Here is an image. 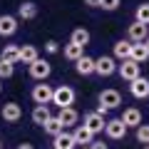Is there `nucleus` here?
Instances as JSON below:
<instances>
[{
  "mask_svg": "<svg viewBox=\"0 0 149 149\" xmlns=\"http://www.w3.org/2000/svg\"><path fill=\"white\" fill-rule=\"evenodd\" d=\"M70 42H72V45H80V47L90 45V30H85V27H74V30H72V37H70Z\"/></svg>",
  "mask_w": 149,
  "mask_h": 149,
  "instance_id": "b1692460",
  "label": "nucleus"
},
{
  "mask_svg": "<svg viewBox=\"0 0 149 149\" xmlns=\"http://www.w3.org/2000/svg\"><path fill=\"white\" fill-rule=\"evenodd\" d=\"M129 60H134L137 65L147 62V60H149V50H147V45H144V42H137V45H134V42H132V52H129Z\"/></svg>",
  "mask_w": 149,
  "mask_h": 149,
  "instance_id": "412c9836",
  "label": "nucleus"
},
{
  "mask_svg": "<svg viewBox=\"0 0 149 149\" xmlns=\"http://www.w3.org/2000/svg\"><path fill=\"white\" fill-rule=\"evenodd\" d=\"M112 52H114V60L124 62V60H129V52H132V42H129V40H117V42H114V47H112Z\"/></svg>",
  "mask_w": 149,
  "mask_h": 149,
  "instance_id": "a211bd4d",
  "label": "nucleus"
},
{
  "mask_svg": "<svg viewBox=\"0 0 149 149\" xmlns=\"http://www.w3.org/2000/svg\"><path fill=\"white\" fill-rule=\"evenodd\" d=\"M30 95H32V102L35 104H50L52 102V87L50 85H35Z\"/></svg>",
  "mask_w": 149,
  "mask_h": 149,
  "instance_id": "1a4fd4ad",
  "label": "nucleus"
},
{
  "mask_svg": "<svg viewBox=\"0 0 149 149\" xmlns=\"http://www.w3.org/2000/svg\"><path fill=\"white\" fill-rule=\"evenodd\" d=\"M134 134H137V142H142V144H149V124H139V127H137V132H134Z\"/></svg>",
  "mask_w": 149,
  "mask_h": 149,
  "instance_id": "cd10ccee",
  "label": "nucleus"
},
{
  "mask_svg": "<svg viewBox=\"0 0 149 149\" xmlns=\"http://www.w3.org/2000/svg\"><path fill=\"white\" fill-rule=\"evenodd\" d=\"M117 72V62H114V57H109V55H102V57L95 60V74H100V77H109V74Z\"/></svg>",
  "mask_w": 149,
  "mask_h": 149,
  "instance_id": "7ed1b4c3",
  "label": "nucleus"
},
{
  "mask_svg": "<svg viewBox=\"0 0 149 149\" xmlns=\"http://www.w3.org/2000/svg\"><path fill=\"white\" fill-rule=\"evenodd\" d=\"M17 149H35L32 144H27V142H22V144H17Z\"/></svg>",
  "mask_w": 149,
  "mask_h": 149,
  "instance_id": "72a5a7b5",
  "label": "nucleus"
},
{
  "mask_svg": "<svg viewBox=\"0 0 149 149\" xmlns=\"http://www.w3.org/2000/svg\"><path fill=\"white\" fill-rule=\"evenodd\" d=\"M57 119H60V124L67 129V127H74V124L80 122V114H77V109H74V107H65V109L57 112Z\"/></svg>",
  "mask_w": 149,
  "mask_h": 149,
  "instance_id": "ddd939ff",
  "label": "nucleus"
},
{
  "mask_svg": "<svg viewBox=\"0 0 149 149\" xmlns=\"http://www.w3.org/2000/svg\"><path fill=\"white\" fill-rule=\"evenodd\" d=\"M134 22H142V25L149 27V3L137 5V10H134Z\"/></svg>",
  "mask_w": 149,
  "mask_h": 149,
  "instance_id": "bb28decb",
  "label": "nucleus"
},
{
  "mask_svg": "<svg viewBox=\"0 0 149 149\" xmlns=\"http://www.w3.org/2000/svg\"><path fill=\"white\" fill-rule=\"evenodd\" d=\"M52 144H55L52 149H74V147H77L74 139H72V132H67V129L60 132L57 137H52Z\"/></svg>",
  "mask_w": 149,
  "mask_h": 149,
  "instance_id": "dca6fc26",
  "label": "nucleus"
},
{
  "mask_svg": "<svg viewBox=\"0 0 149 149\" xmlns=\"http://www.w3.org/2000/svg\"><path fill=\"white\" fill-rule=\"evenodd\" d=\"M85 5H90V8H100V0H85Z\"/></svg>",
  "mask_w": 149,
  "mask_h": 149,
  "instance_id": "473e14b6",
  "label": "nucleus"
},
{
  "mask_svg": "<svg viewBox=\"0 0 149 149\" xmlns=\"http://www.w3.org/2000/svg\"><path fill=\"white\" fill-rule=\"evenodd\" d=\"M149 37V27L147 25H142V22H132V25L127 27V40L129 42H144V40H147Z\"/></svg>",
  "mask_w": 149,
  "mask_h": 149,
  "instance_id": "6e6552de",
  "label": "nucleus"
},
{
  "mask_svg": "<svg viewBox=\"0 0 149 149\" xmlns=\"http://www.w3.org/2000/svg\"><path fill=\"white\" fill-rule=\"evenodd\" d=\"M17 32V17L0 15V37H13Z\"/></svg>",
  "mask_w": 149,
  "mask_h": 149,
  "instance_id": "4468645a",
  "label": "nucleus"
},
{
  "mask_svg": "<svg viewBox=\"0 0 149 149\" xmlns=\"http://www.w3.org/2000/svg\"><path fill=\"white\" fill-rule=\"evenodd\" d=\"M119 119L124 122V127H127V129H129V127L137 129L139 124H142V112H139L137 107H127V109H124V114H122Z\"/></svg>",
  "mask_w": 149,
  "mask_h": 149,
  "instance_id": "2eb2a0df",
  "label": "nucleus"
},
{
  "mask_svg": "<svg viewBox=\"0 0 149 149\" xmlns=\"http://www.w3.org/2000/svg\"><path fill=\"white\" fill-rule=\"evenodd\" d=\"M50 117H52V114H50V104H35V109H32V122L35 124L42 127Z\"/></svg>",
  "mask_w": 149,
  "mask_h": 149,
  "instance_id": "4be33fe9",
  "label": "nucleus"
},
{
  "mask_svg": "<svg viewBox=\"0 0 149 149\" xmlns=\"http://www.w3.org/2000/svg\"><path fill=\"white\" fill-rule=\"evenodd\" d=\"M144 149H149V147H144Z\"/></svg>",
  "mask_w": 149,
  "mask_h": 149,
  "instance_id": "4c0bfd02",
  "label": "nucleus"
},
{
  "mask_svg": "<svg viewBox=\"0 0 149 149\" xmlns=\"http://www.w3.org/2000/svg\"><path fill=\"white\" fill-rule=\"evenodd\" d=\"M17 17H20V20H35L37 17V5L32 0L20 3V5H17Z\"/></svg>",
  "mask_w": 149,
  "mask_h": 149,
  "instance_id": "f3484780",
  "label": "nucleus"
},
{
  "mask_svg": "<svg viewBox=\"0 0 149 149\" xmlns=\"http://www.w3.org/2000/svg\"><path fill=\"white\" fill-rule=\"evenodd\" d=\"M117 72H119L122 80L132 82V80H137V77H142V65H137L134 60H124L122 65H117Z\"/></svg>",
  "mask_w": 149,
  "mask_h": 149,
  "instance_id": "f03ea898",
  "label": "nucleus"
},
{
  "mask_svg": "<svg viewBox=\"0 0 149 149\" xmlns=\"http://www.w3.org/2000/svg\"><path fill=\"white\" fill-rule=\"evenodd\" d=\"M50 72H52V67H50V62H47V60H42V57H37L35 62L30 65V77H32V80L45 82L50 77Z\"/></svg>",
  "mask_w": 149,
  "mask_h": 149,
  "instance_id": "423d86ee",
  "label": "nucleus"
},
{
  "mask_svg": "<svg viewBox=\"0 0 149 149\" xmlns=\"http://www.w3.org/2000/svg\"><path fill=\"white\" fill-rule=\"evenodd\" d=\"M0 117L5 119L8 124H15V122H20V117H22V107L17 104V102H5L3 109H0Z\"/></svg>",
  "mask_w": 149,
  "mask_h": 149,
  "instance_id": "0eeeda50",
  "label": "nucleus"
},
{
  "mask_svg": "<svg viewBox=\"0 0 149 149\" xmlns=\"http://www.w3.org/2000/svg\"><path fill=\"white\" fill-rule=\"evenodd\" d=\"M74 90L70 85H60L52 90V104H57L60 109H65V107H72L74 104Z\"/></svg>",
  "mask_w": 149,
  "mask_h": 149,
  "instance_id": "f257e3e1",
  "label": "nucleus"
},
{
  "mask_svg": "<svg viewBox=\"0 0 149 149\" xmlns=\"http://www.w3.org/2000/svg\"><path fill=\"white\" fill-rule=\"evenodd\" d=\"M80 149H90V147H80Z\"/></svg>",
  "mask_w": 149,
  "mask_h": 149,
  "instance_id": "e433bc0d",
  "label": "nucleus"
},
{
  "mask_svg": "<svg viewBox=\"0 0 149 149\" xmlns=\"http://www.w3.org/2000/svg\"><path fill=\"white\" fill-rule=\"evenodd\" d=\"M119 5H122V0H100V8H102V10H107V13L119 10Z\"/></svg>",
  "mask_w": 149,
  "mask_h": 149,
  "instance_id": "c756f323",
  "label": "nucleus"
},
{
  "mask_svg": "<svg viewBox=\"0 0 149 149\" xmlns=\"http://www.w3.org/2000/svg\"><path fill=\"white\" fill-rule=\"evenodd\" d=\"M45 50H47L50 55H55V52H60V42H55V40H47V42H45Z\"/></svg>",
  "mask_w": 149,
  "mask_h": 149,
  "instance_id": "7c9ffc66",
  "label": "nucleus"
},
{
  "mask_svg": "<svg viewBox=\"0 0 149 149\" xmlns=\"http://www.w3.org/2000/svg\"><path fill=\"white\" fill-rule=\"evenodd\" d=\"M90 149H109V147H107L104 142H92V144H90Z\"/></svg>",
  "mask_w": 149,
  "mask_h": 149,
  "instance_id": "2f4dec72",
  "label": "nucleus"
},
{
  "mask_svg": "<svg viewBox=\"0 0 149 149\" xmlns=\"http://www.w3.org/2000/svg\"><path fill=\"white\" fill-rule=\"evenodd\" d=\"M104 134L109 139H114V142H117V139H124L127 137V127H124V122L122 119H107L104 122Z\"/></svg>",
  "mask_w": 149,
  "mask_h": 149,
  "instance_id": "20e7f679",
  "label": "nucleus"
},
{
  "mask_svg": "<svg viewBox=\"0 0 149 149\" xmlns=\"http://www.w3.org/2000/svg\"><path fill=\"white\" fill-rule=\"evenodd\" d=\"M119 104H122V95H119V90H102L100 92V107H104L107 112L117 109Z\"/></svg>",
  "mask_w": 149,
  "mask_h": 149,
  "instance_id": "39448f33",
  "label": "nucleus"
},
{
  "mask_svg": "<svg viewBox=\"0 0 149 149\" xmlns=\"http://www.w3.org/2000/svg\"><path fill=\"white\" fill-rule=\"evenodd\" d=\"M42 129H45V134H50V137H57L60 132H65V127L60 124V119H57V117H50L47 122L42 124Z\"/></svg>",
  "mask_w": 149,
  "mask_h": 149,
  "instance_id": "393cba45",
  "label": "nucleus"
},
{
  "mask_svg": "<svg viewBox=\"0 0 149 149\" xmlns=\"http://www.w3.org/2000/svg\"><path fill=\"white\" fill-rule=\"evenodd\" d=\"M13 72H15V65L3 62V60H0V80H8V77H13Z\"/></svg>",
  "mask_w": 149,
  "mask_h": 149,
  "instance_id": "c85d7f7f",
  "label": "nucleus"
},
{
  "mask_svg": "<svg viewBox=\"0 0 149 149\" xmlns=\"http://www.w3.org/2000/svg\"><path fill=\"white\" fill-rule=\"evenodd\" d=\"M37 57H40V52H37V47H35V45H20V62L32 65Z\"/></svg>",
  "mask_w": 149,
  "mask_h": 149,
  "instance_id": "5701e85b",
  "label": "nucleus"
},
{
  "mask_svg": "<svg viewBox=\"0 0 149 149\" xmlns=\"http://www.w3.org/2000/svg\"><path fill=\"white\" fill-rule=\"evenodd\" d=\"M72 139H74V144H80V147H90V144L95 142V134H92L85 124H74Z\"/></svg>",
  "mask_w": 149,
  "mask_h": 149,
  "instance_id": "9b49d317",
  "label": "nucleus"
},
{
  "mask_svg": "<svg viewBox=\"0 0 149 149\" xmlns=\"http://www.w3.org/2000/svg\"><path fill=\"white\" fill-rule=\"evenodd\" d=\"M65 57H67V60H72V62H77L80 57H85V47L67 42V45H65Z\"/></svg>",
  "mask_w": 149,
  "mask_h": 149,
  "instance_id": "a878e982",
  "label": "nucleus"
},
{
  "mask_svg": "<svg viewBox=\"0 0 149 149\" xmlns=\"http://www.w3.org/2000/svg\"><path fill=\"white\" fill-rule=\"evenodd\" d=\"M129 92H132V97H137V100H147L149 97V80L147 77H137V80L129 82Z\"/></svg>",
  "mask_w": 149,
  "mask_h": 149,
  "instance_id": "9d476101",
  "label": "nucleus"
},
{
  "mask_svg": "<svg viewBox=\"0 0 149 149\" xmlns=\"http://www.w3.org/2000/svg\"><path fill=\"white\" fill-rule=\"evenodd\" d=\"M85 127L90 129L92 134L104 132V117H102V114H97V112H87V114H85Z\"/></svg>",
  "mask_w": 149,
  "mask_h": 149,
  "instance_id": "f8f14e48",
  "label": "nucleus"
},
{
  "mask_svg": "<svg viewBox=\"0 0 149 149\" xmlns=\"http://www.w3.org/2000/svg\"><path fill=\"white\" fill-rule=\"evenodd\" d=\"M144 45H147V50H149V37H147V40H144Z\"/></svg>",
  "mask_w": 149,
  "mask_h": 149,
  "instance_id": "f704fd0d",
  "label": "nucleus"
},
{
  "mask_svg": "<svg viewBox=\"0 0 149 149\" xmlns=\"http://www.w3.org/2000/svg\"><path fill=\"white\" fill-rule=\"evenodd\" d=\"M0 60L10 62V65H17L20 62V45H5L3 52H0Z\"/></svg>",
  "mask_w": 149,
  "mask_h": 149,
  "instance_id": "6ab92c4d",
  "label": "nucleus"
},
{
  "mask_svg": "<svg viewBox=\"0 0 149 149\" xmlns=\"http://www.w3.org/2000/svg\"><path fill=\"white\" fill-rule=\"evenodd\" d=\"M74 70H77V74H82V77H87V74H95V57H80L77 62H74Z\"/></svg>",
  "mask_w": 149,
  "mask_h": 149,
  "instance_id": "aec40b11",
  "label": "nucleus"
},
{
  "mask_svg": "<svg viewBox=\"0 0 149 149\" xmlns=\"http://www.w3.org/2000/svg\"><path fill=\"white\" fill-rule=\"evenodd\" d=\"M0 92H3V80H0Z\"/></svg>",
  "mask_w": 149,
  "mask_h": 149,
  "instance_id": "c9c22d12",
  "label": "nucleus"
}]
</instances>
